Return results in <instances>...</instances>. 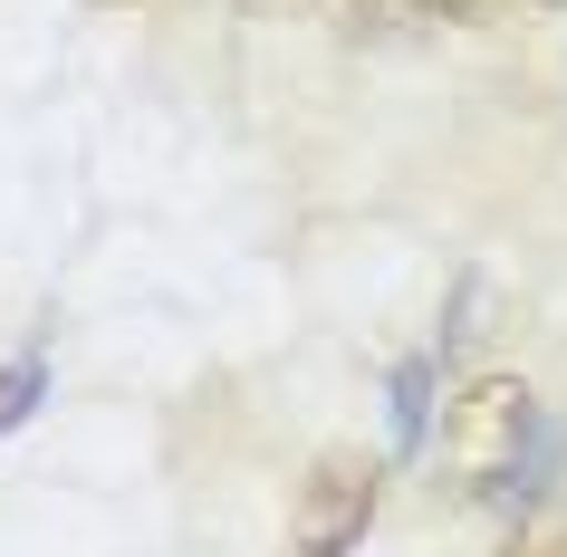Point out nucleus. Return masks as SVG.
<instances>
[{"mask_svg": "<svg viewBox=\"0 0 567 557\" xmlns=\"http://www.w3.org/2000/svg\"><path fill=\"white\" fill-rule=\"evenodd\" d=\"M519 442H529V384L519 375H481L462 404L443 413V471L462 491H491L519 471Z\"/></svg>", "mask_w": 567, "mask_h": 557, "instance_id": "f257e3e1", "label": "nucleus"}, {"mask_svg": "<svg viewBox=\"0 0 567 557\" xmlns=\"http://www.w3.org/2000/svg\"><path fill=\"white\" fill-rule=\"evenodd\" d=\"M365 519H375V462L365 452H318L289 499V548L299 557H357Z\"/></svg>", "mask_w": 567, "mask_h": 557, "instance_id": "f03ea898", "label": "nucleus"}, {"mask_svg": "<svg viewBox=\"0 0 567 557\" xmlns=\"http://www.w3.org/2000/svg\"><path fill=\"white\" fill-rule=\"evenodd\" d=\"M39 384H49V365H39V355H20V365L0 375V433H10V423H20V413L39 404Z\"/></svg>", "mask_w": 567, "mask_h": 557, "instance_id": "7ed1b4c3", "label": "nucleus"}, {"mask_svg": "<svg viewBox=\"0 0 567 557\" xmlns=\"http://www.w3.org/2000/svg\"><path fill=\"white\" fill-rule=\"evenodd\" d=\"M501 557H567V509H538V519L519 528V538H509Z\"/></svg>", "mask_w": 567, "mask_h": 557, "instance_id": "20e7f679", "label": "nucleus"}, {"mask_svg": "<svg viewBox=\"0 0 567 557\" xmlns=\"http://www.w3.org/2000/svg\"><path fill=\"white\" fill-rule=\"evenodd\" d=\"M394 433H404V442L423 433V365H404V375H394Z\"/></svg>", "mask_w": 567, "mask_h": 557, "instance_id": "39448f33", "label": "nucleus"}, {"mask_svg": "<svg viewBox=\"0 0 567 557\" xmlns=\"http://www.w3.org/2000/svg\"><path fill=\"white\" fill-rule=\"evenodd\" d=\"M404 10H423V20H481L491 0H404Z\"/></svg>", "mask_w": 567, "mask_h": 557, "instance_id": "423d86ee", "label": "nucleus"}, {"mask_svg": "<svg viewBox=\"0 0 567 557\" xmlns=\"http://www.w3.org/2000/svg\"><path fill=\"white\" fill-rule=\"evenodd\" d=\"M328 10H365V0H328Z\"/></svg>", "mask_w": 567, "mask_h": 557, "instance_id": "0eeeda50", "label": "nucleus"}]
</instances>
